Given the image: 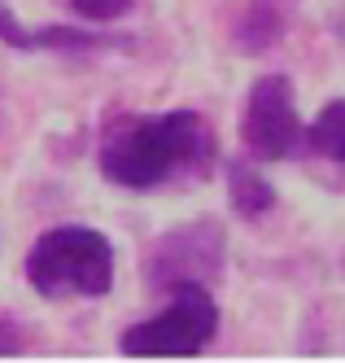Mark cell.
Instances as JSON below:
<instances>
[{
    "label": "cell",
    "instance_id": "obj_11",
    "mask_svg": "<svg viewBox=\"0 0 345 363\" xmlns=\"http://www.w3.org/2000/svg\"><path fill=\"white\" fill-rule=\"evenodd\" d=\"M341 267H345V254H341Z\"/></svg>",
    "mask_w": 345,
    "mask_h": 363
},
{
    "label": "cell",
    "instance_id": "obj_3",
    "mask_svg": "<svg viewBox=\"0 0 345 363\" xmlns=\"http://www.w3.org/2000/svg\"><path fill=\"white\" fill-rule=\"evenodd\" d=\"M219 337V306L210 289H179L171 306L123 328L118 350L127 359H193Z\"/></svg>",
    "mask_w": 345,
    "mask_h": 363
},
{
    "label": "cell",
    "instance_id": "obj_6",
    "mask_svg": "<svg viewBox=\"0 0 345 363\" xmlns=\"http://www.w3.org/2000/svg\"><path fill=\"white\" fill-rule=\"evenodd\" d=\"M280 40H284V13L271 0H249L241 9V18H236V27H232V48L245 57H262Z\"/></svg>",
    "mask_w": 345,
    "mask_h": 363
},
{
    "label": "cell",
    "instance_id": "obj_4",
    "mask_svg": "<svg viewBox=\"0 0 345 363\" xmlns=\"http://www.w3.org/2000/svg\"><path fill=\"white\" fill-rule=\"evenodd\" d=\"M227 241L215 219L183 223L166 237H157L145 258V280L153 294H179V289H210L223 276Z\"/></svg>",
    "mask_w": 345,
    "mask_h": 363
},
{
    "label": "cell",
    "instance_id": "obj_2",
    "mask_svg": "<svg viewBox=\"0 0 345 363\" xmlns=\"http://www.w3.org/2000/svg\"><path fill=\"white\" fill-rule=\"evenodd\" d=\"M26 280L40 298H105L114 289V245L96 228H52L26 254Z\"/></svg>",
    "mask_w": 345,
    "mask_h": 363
},
{
    "label": "cell",
    "instance_id": "obj_8",
    "mask_svg": "<svg viewBox=\"0 0 345 363\" xmlns=\"http://www.w3.org/2000/svg\"><path fill=\"white\" fill-rule=\"evenodd\" d=\"M306 149L345 167V96L328 101V106L319 110V118L306 127Z\"/></svg>",
    "mask_w": 345,
    "mask_h": 363
},
{
    "label": "cell",
    "instance_id": "obj_5",
    "mask_svg": "<svg viewBox=\"0 0 345 363\" xmlns=\"http://www.w3.org/2000/svg\"><path fill=\"white\" fill-rule=\"evenodd\" d=\"M306 140V127L298 118V92L288 74H258L245 114H241V145L254 162H284Z\"/></svg>",
    "mask_w": 345,
    "mask_h": 363
},
{
    "label": "cell",
    "instance_id": "obj_1",
    "mask_svg": "<svg viewBox=\"0 0 345 363\" xmlns=\"http://www.w3.org/2000/svg\"><path fill=\"white\" fill-rule=\"evenodd\" d=\"M101 175L118 189H162L171 179H197L215 162V132L197 110L123 114L101 136Z\"/></svg>",
    "mask_w": 345,
    "mask_h": 363
},
{
    "label": "cell",
    "instance_id": "obj_7",
    "mask_svg": "<svg viewBox=\"0 0 345 363\" xmlns=\"http://www.w3.org/2000/svg\"><path fill=\"white\" fill-rule=\"evenodd\" d=\"M227 206H232V215H241V219H262L276 206V189L262 179L258 167L249 162H227Z\"/></svg>",
    "mask_w": 345,
    "mask_h": 363
},
{
    "label": "cell",
    "instance_id": "obj_10",
    "mask_svg": "<svg viewBox=\"0 0 345 363\" xmlns=\"http://www.w3.org/2000/svg\"><path fill=\"white\" fill-rule=\"evenodd\" d=\"M0 40H5V44H13V48H40L35 31H26L22 22H18L9 9H5V5H0Z\"/></svg>",
    "mask_w": 345,
    "mask_h": 363
},
{
    "label": "cell",
    "instance_id": "obj_9",
    "mask_svg": "<svg viewBox=\"0 0 345 363\" xmlns=\"http://www.w3.org/2000/svg\"><path fill=\"white\" fill-rule=\"evenodd\" d=\"M136 0H70V9L79 13V18H88V22H114V18H123Z\"/></svg>",
    "mask_w": 345,
    "mask_h": 363
}]
</instances>
